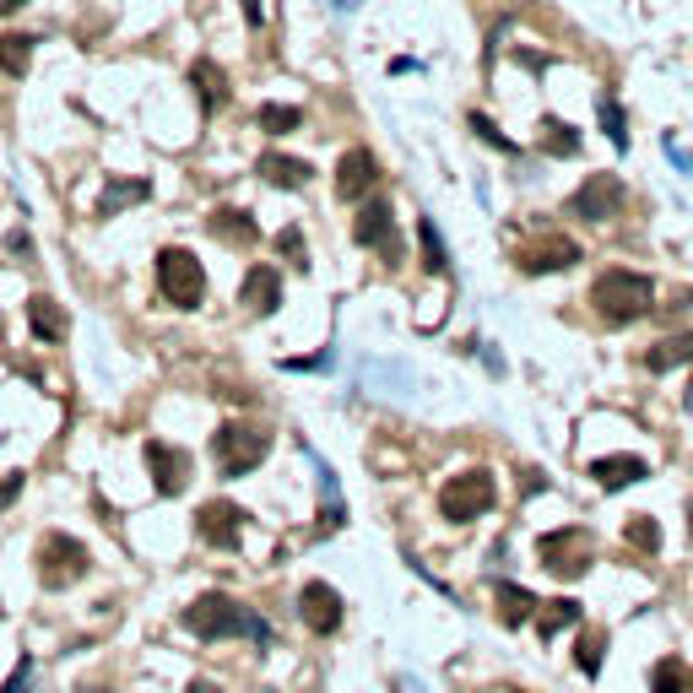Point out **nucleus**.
I'll use <instances>...</instances> for the list:
<instances>
[{
  "label": "nucleus",
  "instance_id": "obj_1",
  "mask_svg": "<svg viewBox=\"0 0 693 693\" xmlns=\"http://www.w3.org/2000/svg\"><path fill=\"white\" fill-rule=\"evenodd\" d=\"M184 629H190L195 640H234V634H244V640H255V645H272V623H266L261 612L239 607V601L223 596V590L195 596V601L184 607Z\"/></svg>",
  "mask_w": 693,
  "mask_h": 693
},
{
  "label": "nucleus",
  "instance_id": "obj_2",
  "mask_svg": "<svg viewBox=\"0 0 693 693\" xmlns=\"http://www.w3.org/2000/svg\"><path fill=\"white\" fill-rule=\"evenodd\" d=\"M590 303H596V314H601L607 325H629V320L650 314V303H656V282L640 277V272L612 266V272H601V277H596Z\"/></svg>",
  "mask_w": 693,
  "mask_h": 693
},
{
  "label": "nucleus",
  "instance_id": "obj_3",
  "mask_svg": "<svg viewBox=\"0 0 693 693\" xmlns=\"http://www.w3.org/2000/svg\"><path fill=\"white\" fill-rule=\"evenodd\" d=\"M272 450V433L255 428V422H223L212 433V455H217V471L223 477H250Z\"/></svg>",
  "mask_w": 693,
  "mask_h": 693
},
{
  "label": "nucleus",
  "instance_id": "obj_4",
  "mask_svg": "<svg viewBox=\"0 0 693 693\" xmlns=\"http://www.w3.org/2000/svg\"><path fill=\"white\" fill-rule=\"evenodd\" d=\"M493 499H499L493 471L471 466V471H455V477L439 488V515H444V521H455V526H466V521L488 515V510H493Z\"/></svg>",
  "mask_w": 693,
  "mask_h": 693
},
{
  "label": "nucleus",
  "instance_id": "obj_5",
  "mask_svg": "<svg viewBox=\"0 0 693 693\" xmlns=\"http://www.w3.org/2000/svg\"><path fill=\"white\" fill-rule=\"evenodd\" d=\"M38 580H44V590H71L87 569H93V553L76 542V537H65V531H49L44 542H38Z\"/></svg>",
  "mask_w": 693,
  "mask_h": 693
},
{
  "label": "nucleus",
  "instance_id": "obj_6",
  "mask_svg": "<svg viewBox=\"0 0 693 693\" xmlns=\"http://www.w3.org/2000/svg\"><path fill=\"white\" fill-rule=\"evenodd\" d=\"M157 292H163L174 309H195V303L206 298V272H201V261H195L190 250L168 244V250L157 255Z\"/></svg>",
  "mask_w": 693,
  "mask_h": 693
},
{
  "label": "nucleus",
  "instance_id": "obj_7",
  "mask_svg": "<svg viewBox=\"0 0 693 693\" xmlns=\"http://www.w3.org/2000/svg\"><path fill=\"white\" fill-rule=\"evenodd\" d=\"M537 553H542V569L574 580V574H585V569L596 563V537H590L585 526H563V531H548V537L537 542Z\"/></svg>",
  "mask_w": 693,
  "mask_h": 693
},
{
  "label": "nucleus",
  "instance_id": "obj_8",
  "mask_svg": "<svg viewBox=\"0 0 693 693\" xmlns=\"http://www.w3.org/2000/svg\"><path fill=\"white\" fill-rule=\"evenodd\" d=\"M580 244L574 239H563V234H537V239H526L521 250H515V266L526 272V277H548V272H569V266H580Z\"/></svg>",
  "mask_w": 693,
  "mask_h": 693
},
{
  "label": "nucleus",
  "instance_id": "obj_9",
  "mask_svg": "<svg viewBox=\"0 0 693 693\" xmlns=\"http://www.w3.org/2000/svg\"><path fill=\"white\" fill-rule=\"evenodd\" d=\"M623 201H629V190H623V179H618V174H590V179L574 190V201H569V217H585V223H607V217H618V212H623Z\"/></svg>",
  "mask_w": 693,
  "mask_h": 693
},
{
  "label": "nucleus",
  "instance_id": "obj_10",
  "mask_svg": "<svg viewBox=\"0 0 693 693\" xmlns=\"http://www.w3.org/2000/svg\"><path fill=\"white\" fill-rule=\"evenodd\" d=\"M353 239H358L363 250H385V261H391V266H402L396 217H391V201H385V195H374V201L358 212V223H353Z\"/></svg>",
  "mask_w": 693,
  "mask_h": 693
},
{
  "label": "nucleus",
  "instance_id": "obj_11",
  "mask_svg": "<svg viewBox=\"0 0 693 693\" xmlns=\"http://www.w3.org/2000/svg\"><path fill=\"white\" fill-rule=\"evenodd\" d=\"M195 531H201V542H212V548L234 553V548H239V537H244V510H239V504H228V499H206V504L195 510Z\"/></svg>",
  "mask_w": 693,
  "mask_h": 693
},
{
  "label": "nucleus",
  "instance_id": "obj_12",
  "mask_svg": "<svg viewBox=\"0 0 693 693\" xmlns=\"http://www.w3.org/2000/svg\"><path fill=\"white\" fill-rule=\"evenodd\" d=\"M146 471H152V488H157L163 499H174V493H184V482H190V455L174 450V444H163V439H146Z\"/></svg>",
  "mask_w": 693,
  "mask_h": 693
},
{
  "label": "nucleus",
  "instance_id": "obj_13",
  "mask_svg": "<svg viewBox=\"0 0 693 693\" xmlns=\"http://www.w3.org/2000/svg\"><path fill=\"white\" fill-rule=\"evenodd\" d=\"M298 618H303V629H314V634H336V629H342V596H336V585L309 580V585L298 590Z\"/></svg>",
  "mask_w": 693,
  "mask_h": 693
},
{
  "label": "nucleus",
  "instance_id": "obj_14",
  "mask_svg": "<svg viewBox=\"0 0 693 693\" xmlns=\"http://www.w3.org/2000/svg\"><path fill=\"white\" fill-rule=\"evenodd\" d=\"M374 184H380L374 152H363V146L342 152V163H336V195L342 201H363V195H374Z\"/></svg>",
  "mask_w": 693,
  "mask_h": 693
},
{
  "label": "nucleus",
  "instance_id": "obj_15",
  "mask_svg": "<svg viewBox=\"0 0 693 693\" xmlns=\"http://www.w3.org/2000/svg\"><path fill=\"white\" fill-rule=\"evenodd\" d=\"M206 228H212V239H223V244H234V250H250V244L261 239V228H255V217H250L244 206H217V212L206 217Z\"/></svg>",
  "mask_w": 693,
  "mask_h": 693
},
{
  "label": "nucleus",
  "instance_id": "obj_16",
  "mask_svg": "<svg viewBox=\"0 0 693 693\" xmlns=\"http://www.w3.org/2000/svg\"><path fill=\"white\" fill-rule=\"evenodd\" d=\"M239 303H244V309H255V314H272V309L282 303L277 266H250V277H244V287H239Z\"/></svg>",
  "mask_w": 693,
  "mask_h": 693
},
{
  "label": "nucleus",
  "instance_id": "obj_17",
  "mask_svg": "<svg viewBox=\"0 0 693 693\" xmlns=\"http://www.w3.org/2000/svg\"><path fill=\"white\" fill-rule=\"evenodd\" d=\"M255 174H261L266 184H277V190H303V184L314 179V168H309L303 157H287V152H266V157L255 163Z\"/></svg>",
  "mask_w": 693,
  "mask_h": 693
},
{
  "label": "nucleus",
  "instance_id": "obj_18",
  "mask_svg": "<svg viewBox=\"0 0 693 693\" xmlns=\"http://www.w3.org/2000/svg\"><path fill=\"white\" fill-rule=\"evenodd\" d=\"M27 325H33L38 342H65V331H71L65 309H60L49 292H33V298H27Z\"/></svg>",
  "mask_w": 693,
  "mask_h": 693
},
{
  "label": "nucleus",
  "instance_id": "obj_19",
  "mask_svg": "<svg viewBox=\"0 0 693 693\" xmlns=\"http://www.w3.org/2000/svg\"><path fill=\"white\" fill-rule=\"evenodd\" d=\"M590 477H596V488H607V493H618V488H629V482H640V477H650V466H645L640 455H601V461L590 466Z\"/></svg>",
  "mask_w": 693,
  "mask_h": 693
},
{
  "label": "nucleus",
  "instance_id": "obj_20",
  "mask_svg": "<svg viewBox=\"0 0 693 693\" xmlns=\"http://www.w3.org/2000/svg\"><path fill=\"white\" fill-rule=\"evenodd\" d=\"M493 596H499V618H504L510 629L531 623V618H537V607H542V601H537L526 585H515V580H499V585H493Z\"/></svg>",
  "mask_w": 693,
  "mask_h": 693
},
{
  "label": "nucleus",
  "instance_id": "obj_21",
  "mask_svg": "<svg viewBox=\"0 0 693 693\" xmlns=\"http://www.w3.org/2000/svg\"><path fill=\"white\" fill-rule=\"evenodd\" d=\"M190 82H195V93H201V109H223V104H228V71H223L217 60H195V65H190Z\"/></svg>",
  "mask_w": 693,
  "mask_h": 693
},
{
  "label": "nucleus",
  "instance_id": "obj_22",
  "mask_svg": "<svg viewBox=\"0 0 693 693\" xmlns=\"http://www.w3.org/2000/svg\"><path fill=\"white\" fill-rule=\"evenodd\" d=\"M152 195V184L146 179H109L104 184V195H98V217H120L126 206H136Z\"/></svg>",
  "mask_w": 693,
  "mask_h": 693
},
{
  "label": "nucleus",
  "instance_id": "obj_23",
  "mask_svg": "<svg viewBox=\"0 0 693 693\" xmlns=\"http://www.w3.org/2000/svg\"><path fill=\"white\" fill-rule=\"evenodd\" d=\"M683 363H693V331H678V336H667L661 347L645 353V369L650 374H667V369H683Z\"/></svg>",
  "mask_w": 693,
  "mask_h": 693
},
{
  "label": "nucleus",
  "instance_id": "obj_24",
  "mask_svg": "<svg viewBox=\"0 0 693 693\" xmlns=\"http://www.w3.org/2000/svg\"><path fill=\"white\" fill-rule=\"evenodd\" d=\"M580 623V601L574 596H558V601H542L537 607V634L542 640H558L563 629H574Z\"/></svg>",
  "mask_w": 693,
  "mask_h": 693
},
{
  "label": "nucleus",
  "instance_id": "obj_25",
  "mask_svg": "<svg viewBox=\"0 0 693 693\" xmlns=\"http://www.w3.org/2000/svg\"><path fill=\"white\" fill-rule=\"evenodd\" d=\"M417 250H422V266H428L433 277H444V272H450V255H444V239H439L433 217H422V223H417Z\"/></svg>",
  "mask_w": 693,
  "mask_h": 693
},
{
  "label": "nucleus",
  "instance_id": "obj_26",
  "mask_svg": "<svg viewBox=\"0 0 693 693\" xmlns=\"http://www.w3.org/2000/svg\"><path fill=\"white\" fill-rule=\"evenodd\" d=\"M27 65H33V38L27 33H0V71L22 76Z\"/></svg>",
  "mask_w": 693,
  "mask_h": 693
},
{
  "label": "nucleus",
  "instance_id": "obj_27",
  "mask_svg": "<svg viewBox=\"0 0 693 693\" xmlns=\"http://www.w3.org/2000/svg\"><path fill=\"white\" fill-rule=\"evenodd\" d=\"M542 152H548V157H574V152H580V131H574L569 120H553V115H548V120H542Z\"/></svg>",
  "mask_w": 693,
  "mask_h": 693
},
{
  "label": "nucleus",
  "instance_id": "obj_28",
  "mask_svg": "<svg viewBox=\"0 0 693 693\" xmlns=\"http://www.w3.org/2000/svg\"><path fill=\"white\" fill-rule=\"evenodd\" d=\"M693 678L689 667L678 661V656H667V661H656V672H650V693H689Z\"/></svg>",
  "mask_w": 693,
  "mask_h": 693
},
{
  "label": "nucleus",
  "instance_id": "obj_29",
  "mask_svg": "<svg viewBox=\"0 0 693 693\" xmlns=\"http://www.w3.org/2000/svg\"><path fill=\"white\" fill-rule=\"evenodd\" d=\"M255 126H261V131H272V136H287V131H298V126H303V115H298L292 104H261Z\"/></svg>",
  "mask_w": 693,
  "mask_h": 693
},
{
  "label": "nucleus",
  "instance_id": "obj_30",
  "mask_svg": "<svg viewBox=\"0 0 693 693\" xmlns=\"http://www.w3.org/2000/svg\"><path fill=\"white\" fill-rule=\"evenodd\" d=\"M623 537H629V548H634V553H656V548H661V526H656L650 515H629Z\"/></svg>",
  "mask_w": 693,
  "mask_h": 693
},
{
  "label": "nucleus",
  "instance_id": "obj_31",
  "mask_svg": "<svg viewBox=\"0 0 693 693\" xmlns=\"http://www.w3.org/2000/svg\"><path fill=\"white\" fill-rule=\"evenodd\" d=\"M596 115H601V131L612 136V146L623 152V146H629V131H623V104H618V98H601V104H596Z\"/></svg>",
  "mask_w": 693,
  "mask_h": 693
},
{
  "label": "nucleus",
  "instance_id": "obj_32",
  "mask_svg": "<svg viewBox=\"0 0 693 693\" xmlns=\"http://www.w3.org/2000/svg\"><path fill=\"white\" fill-rule=\"evenodd\" d=\"M277 255H287L298 272H309V244H303V228H282V234H277Z\"/></svg>",
  "mask_w": 693,
  "mask_h": 693
},
{
  "label": "nucleus",
  "instance_id": "obj_33",
  "mask_svg": "<svg viewBox=\"0 0 693 693\" xmlns=\"http://www.w3.org/2000/svg\"><path fill=\"white\" fill-rule=\"evenodd\" d=\"M320 499H325V531H336L342 526V499H336V477H331V466H320Z\"/></svg>",
  "mask_w": 693,
  "mask_h": 693
},
{
  "label": "nucleus",
  "instance_id": "obj_34",
  "mask_svg": "<svg viewBox=\"0 0 693 693\" xmlns=\"http://www.w3.org/2000/svg\"><path fill=\"white\" fill-rule=\"evenodd\" d=\"M601 650H607V634H601V629H590V634L580 640V672H585V678H596V672H601Z\"/></svg>",
  "mask_w": 693,
  "mask_h": 693
},
{
  "label": "nucleus",
  "instance_id": "obj_35",
  "mask_svg": "<svg viewBox=\"0 0 693 693\" xmlns=\"http://www.w3.org/2000/svg\"><path fill=\"white\" fill-rule=\"evenodd\" d=\"M471 131H477V136L488 141V146H499V152H521V146H515V141L504 136V131H499V126H493L488 115H471Z\"/></svg>",
  "mask_w": 693,
  "mask_h": 693
},
{
  "label": "nucleus",
  "instance_id": "obj_36",
  "mask_svg": "<svg viewBox=\"0 0 693 693\" xmlns=\"http://www.w3.org/2000/svg\"><path fill=\"white\" fill-rule=\"evenodd\" d=\"M27 683H33V661L22 656V661H16V672L5 678V689H0V693H27Z\"/></svg>",
  "mask_w": 693,
  "mask_h": 693
},
{
  "label": "nucleus",
  "instance_id": "obj_37",
  "mask_svg": "<svg viewBox=\"0 0 693 693\" xmlns=\"http://www.w3.org/2000/svg\"><path fill=\"white\" fill-rule=\"evenodd\" d=\"M16 493H22V471H5V477H0V510H5Z\"/></svg>",
  "mask_w": 693,
  "mask_h": 693
},
{
  "label": "nucleus",
  "instance_id": "obj_38",
  "mask_svg": "<svg viewBox=\"0 0 693 693\" xmlns=\"http://www.w3.org/2000/svg\"><path fill=\"white\" fill-rule=\"evenodd\" d=\"M5 250H11V255H33V239H27L22 228H11V234H5Z\"/></svg>",
  "mask_w": 693,
  "mask_h": 693
},
{
  "label": "nucleus",
  "instance_id": "obj_39",
  "mask_svg": "<svg viewBox=\"0 0 693 693\" xmlns=\"http://www.w3.org/2000/svg\"><path fill=\"white\" fill-rule=\"evenodd\" d=\"M244 22L261 27V22H266V5H261V0H244Z\"/></svg>",
  "mask_w": 693,
  "mask_h": 693
},
{
  "label": "nucleus",
  "instance_id": "obj_40",
  "mask_svg": "<svg viewBox=\"0 0 693 693\" xmlns=\"http://www.w3.org/2000/svg\"><path fill=\"white\" fill-rule=\"evenodd\" d=\"M190 693H223V689H217V683H206V678H195V683H190Z\"/></svg>",
  "mask_w": 693,
  "mask_h": 693
},
{
  "label": "nucleus",
  "instance_id": "obj_41",
  "mask_svg": "<svg viewBox=\"0 0 693 693\" xmlns=\"http://www.w3.org/2000/svg\"><path fill=\"white\" fill-rule=\"evenodd\" d=\"M27 0H0V16H11V11H22Z\"/></svg>",
  "mask_w": 693,
  "mask_h": 693
},
{
  "label": "nucleus",
  "instance_id": "obj_42",
  "mask_svg": "<svg viewBox=\"0 0 693 693\" xmlns=\"http://www.w3.org/2000/svg\"><path fill=\"white\" fill-rule=\"evenodd\" d=\"M396 693H422V689H417L413 678H396Z\"/></svg>",
  "mask_w": 693,
  "mask_h": 693
},
{
  "label": "nucleus",
  "instance_id": "obj_43",
  "mask_svg": "<svg viewBox=\"0 0 693 693\" xmlns=\"http://www.w3.org/2000/svg\"><path fill=\"white\" fill-rule=\"evenodd\" d=\"M82 693H104V689H82Z\"/></svg>",
  "mask_w": 693,
  "mask_h": 693
},
{
  "label": "nucleus",
  "instance_id": "obj_44",
  "mask_svg": "<svg viewBox=\"0 0 693 693\" xmlns=\"http://www.w3.org/2000/svg\"><path fill=\"white\" fill-rule=\"evenodd\" d=\"M0 336H5V320H0Z\"/></svg>",
  "mask_w": 693,
  "mask_h": 693
},
{
  "label": "nucleus",
  "instance_id": "obj_45",
  "mask_svg": "<svg viewBox=\"0 0 693 693\" xmlns=\"http://www.w3.org/2000/svg\"><path fill=\"white\" fill-rule=\"evenodd\" d=\"M689 693H693V689H689Z\"/></svg>",
  "mask_w": 693,
  "mask_h": 693
}]
</instances>
